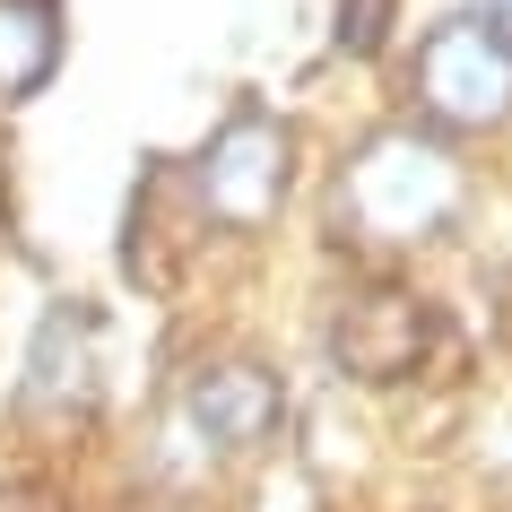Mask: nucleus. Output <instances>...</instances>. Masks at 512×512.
I'll use <instances>...</instances> for the list:
<instances>
[{
  "label": "nucleus",
  "instance_id": "f257e3e1",
  "mask_svg": "<svg viewBox=\"0 0 512 512\" xmlns=\"http://www.w3.org/2000/svg\"><path fill=\"white\" fill-rule=\"evenodd\" d=\"M460 200H469L460 157L434 131H374L330 183V226L339 243H365V252H408L443 235Z\"/></svg>",
  "mask_w": 512,
  "mask_h": 512
},
{
  "label": "nucleus",
  "instance_id": "f03ea898",
  "mask_svg": "<svg viewBox=\"0 0 512 512\" xmlns=\"http://www.w3.org/2000/svg\"><path fill=\"white\" fill-rule=\"evenodd\" d=\"M408 96H417V113L434 131H504L512 122V44L486 27L478 9L443 18V27L417 35Z\"/></svg>",
  "mask_w": 512,
  "mask_h": 512
},
{
  "label": "nucleus",
  "instance_id": "7ed1b4c3",
  "mask_svg": "<svg viewBox=\"0 0 512 512\" xmlns=\"http://www.w3.org/2000/svg\"><path fill=\"white\" fill-rule=\"evenodd\" d=\"M191 191H200V217L235 226V235L270 226L287 209V191H296V131L270 105H235L209 131L200 165H191Z\"/></svg>",
  "mask_w": 512,
  "mask_h": 512
},
{
  "label": "nucleus",
  "instance_id": "20e7f679",
  "mask_svg": "<svg viewBox=\"0 0 512 512\" xmlns=\"http://www.w3.org/2000/svg\"><path fill=\"white\" fill-rule=\"evenodd\" d=\"M434 348H443V313H434L417 287H400V278H365V287H348L339 313H330V365L348 382H365V391L417 382Z\"/></svg>",
  "mask_w": 512,
  "mask_h": 512
},
{
  "label": "nucleus",
  "instance_id": "39448f33",
  "mask_svg": "<svg viewBox=\"0 0 512 512\" xmlns=\"http://www.w3.org/2000/svg\"><path fill=\"white\" fill-rule=\"evenodd\" d=\"M105 400V313L87 296H53L18 365V417L35 426H87Z\"/></svg>",
  "mask_w": 512,
  "mask_h": 512
},
{
  "label": "nucleus",
  "instance_id": "423d86ee",
  "mask_svg": "<svg viewBox=\"0 0 512 512\" xmlns=\"http://www.w3.org/2000/svg\"><path fill=\"white\" fill-rule=\"evenodd\" d=\"M183 426L200 434V452H261L287 426V382L252 356H209L183 382Z\"/></svg>",
  "mask_w": 512,
  "mask_h": 512
},
{
  "label": "nucleus",
  "instance_id": "0eeeda50",
  "mask_svg": "<svg viewBox=\"0 0 512 512\" xmlns=\"http://www.w3.org/2000/svg\"><path fill=\"white\" fill-rule=\"evenodd\" d=\"M61 70V0H0V105L44 96Z\"/></svg>",
  "mask_w": 512,
  "mask_h": 512
},
{
  "label": "nucleus",
  "instance_id": "6e6552de",
  "mask_svg": "<svg viewBox=\"0 0 512 512\" xmlns=\"http://www.w3.org/2000/svg\"><path fill=\"white\" fill-rule=\"evenodd\" d=\"M391 18H400V0H339V27H330V44L339 53H382L391 44Z\"/></svg>",
  "mask_w": 512,
  "mask_h": 512
},
{
  "label": "nucleus",
  "instance_id": "1a4fd4ad",
  "mask_svg": "<svg viewBox=\"0 0 512 512\" xmlns=\"http://www.w3.org/2000/svg\"><path fill=\"white\" fill-rule=\"evenodd\" d=\"M0 512H53V495L44 486H18V495H0Z\"/></svg>",
  "mask_w": 512,
  "mask_h": 512
},
{
  "label": "nucleus",
  "instance_id": "9d476101",
  "mask_svg": "<svg viewBox=\"0 0 512 512\" xmlns=\"http://www.w3.org/2000/svg\"><path fill=\"white\" fill-rule=\"evenodd\" d=\"M478 18H486L495 35H504V44H512V0H478Z\"/></svg>",
  "mask_w": 512,
  "mask_h": 512
}]
</instances>
